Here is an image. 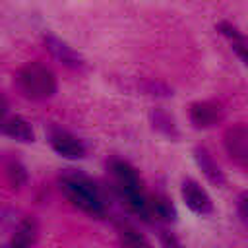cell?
<instances>
[{
  "label": "cell",
  "mask_w": 248,
  "mask_h": 248,
  "mask_svg": "<svg viewBox=\"0 0 248 248\" xmlns=\"http://www.w3.org/2000/svg\"><path fill=\"white\" fill-rule=\"evenodd\" d=\"M219 31L231 41V46H232V50L238 54V58L248 66V43L244 41V37L232 27V25H229V23H219Z\"/></svg>",
  "instance_id": "cell-12"
},
{
  "label": "cell",
  "mask_w": 248,
  "mask_h": 248,
  "mask_svg": "<svg viewBox=\"0 0 248 248\" xmlns=\"http://www.w3.org/2000/svg\"><path fill=\"white\" fill-rule=\"evenodd\" d=\"M43 43H45L46 50H48L58 62H62L64 66H68V68H83L85 60L81 58V54L76 52V50H74L68 43H64L62 39H58V37H54V35H45V37H43Z\"/></svg>",
  "instance_id": "cell-5"
},
{
  "label": "cell",
  "mask_w": 248,
  "mask_h": 248,
  "mask_svg": "<svg viewBox=\"0 0 248 248\" xmlns=\"http://www.w3.org/2000/svg\"><path fill=\"white\" fill-rule=\"evenodd\" d=\"M0 248H10V246H0Z\"/></svg>",
  "instance_id": "cell-18"
},
{
  "label": "cell",
  "mask_w": 248,
  "mask_h": 248,
  "mask_svg": "<svg viewBox=\"0 0 248 248\" xmlns=\"http://www.w3.org/2000/svg\"><path fill=\"white\" fill-rule=\"evenodd\" d=\"M16 81H17L19 91L27 99H33V101H45L56 93L54 74L39 62H31V64L23 66L17 72Z\"/></svg>",
  "instance_id": "cell-2"
},
{
  "label": "cell",
  "mask_w": 248,
  "mask_h": 248,
  "mask_svg": "<svg viewBox=\"0 0 248 248\" xmlns=\"http://www.w3.org/2000/svg\"><path fill=\"white\" fill-rule=\"evenodd\" d=\"M0 132L14 138V140H19V141H33L35 140V132H33L31 124L21 116H12L10 120L2 122Z\"/></svg>",
  "instance_id": "cell-10"
},
{
  "label": "cell",
  "mask_w": 248,
  "mask_h": 248,
  "mask_svg": "<svg viewBox=\"0 0 248 248\" xmlns=\"http://www.w3.org/2000/svg\"><path fill=\"white\" fill-rule=\"evenodd\" d=\"M194 159H196V165L200 167V170L203 172V176L215 184V186H223L225 184V174L223 170L219 169V165L213 161L211 153L205 149V147H196L194 149Z\"/></svg>",
  "instance_id": "cell-8"
},
{
  "label": "cell",
  "mask_w": 248,
  "mask_h": 248,
  "mask_svg": "<svg viewBox=\"0 0 248 248\" xmlns=\"http://www.w3.org/2000/svg\"><path fill=\"white\" fill-rule=\"evenodd\" d=\"M48 143L50 147L66 157V159H81L85 155V145L81 140H78L74 134L60 130V128H50L48 130Z\"/></svg>",
  "instance_id": "cell-3"
},
{
  "label": "cell",
  "mask_w": 248,
  "mask_h": 248,
  "mask_svg": "<svg viewBox=\"0 0 248 248\" xmlns=\"http://www.w3.org/2000/svg\"><path fill=\"white\" fill-rule=\"evenodd\" d=\"M182 198L186 202V205L198 213V215H207L213 211V203L211 198L207 196V192L194 180H184L182 182Z\"/></svg>",
  "instance_id": "cell-6"
},
{
  "label": "cell",
  "mask_w": 248,
  "mask_h": 248,
  "mask_svg": "<svg viewBox=\"0 0 248 248\" xmlns=\"http://www.w3.org/2000/svg\"><path fill=\"white\" fill-rule=\"evenodd\" d=\"M6 176H8V180H10V184H12L14 188H19V186L25 184V180H27V172H25L23 165L17 163V161H14V163H10V165L6 167Z\"/></svg>",
  "instance_id": "cell-14"
},
{
  "label": "cell",
  "mask_w": 248,
  "mask_h": 248,
  "mask_svg": "<svg viewBox=\"0 0 248 248\" xmlns=\"http://www.w3.org/2000/svg\"><path fill=\"white\" fill-rule=\"evenodd\" d=\"M2 112H4V101L0 99V116H2Z\"/></svg>",
  "instance_id": "cell-17"
},
{
  "label": "cell",
  "mask_w": 248,
  "mask_h": 248,
  "mask_svg": "<svg viewBox=\"0 0 248 248\" xmlns=\"http://www.w3.org/2000/svg\"><path fill=\"white\" fill-rule=\"evenodd\" d=\"M159 240H161V246H163V248H186L172 232H169V231H165V229L159 231Z\"/></svg>",
  "instance_id": "cell-15"
},
{
  "label": "cell",
  "mask_w": 248,
  "mask_h": 248,
  "mask_svg": "<svg viewBox=\"0 0 248 248\" xmlns=\"http://www.w3.org/2000/svg\"><path fill=\"white\" fill-rule=\"evenodd\" d=\"M223 108L213 101H198L190 107V122L196 128H211L213 124L221 122Z\"/></svg>",
  "instance_id": "cell-7"
},
{
  "label": "cell",
  "mask_w": 248,
  "mask_h": 248,
  "mask_svg": "<svg viewBox=\"0 0 248 248\" xmlns=\"http://www.w3.org/2000/svg\"><path fill=\"white\" fill-rule=\"evenodd\" d=\"M60 190L66 196V200L76 205L78 209L101 217L105 213V203L95 188V184L85 178L83 174H76V172H66L60 176Z\"/></svg>",
  "instance_id": "cell-1"
},
{
  "label": "cell",
  "mask_w": 248,
  "mask_h": 248,
  "mask_svg": "<svg viewBox=\"0 0 248 248\" xmlns=\"http://www.w3.org/2000/svg\"><path fill=\"white\" fill-rule=\"evenodd\" d=\"M238 213H240L242 219L248 221V194H244V196L238 198Z\"/></svg>",
  "instance_id": "cell-16"
},
{
  "label": "cell",
  "mask_w": 248,
  "mask_h": 248,
  "mask_svg": "<svg viewBox=\"0 0 248 248\" xmlns=\"http://www.w3.org/2000/svg\"><path fill=\"white\" fill-rule=\"evenodd\" d=\"M149 213L151 217H157L161 221H176V209L165 196H153L149 198Z\"/></svg>",
  "instance_id": "cell-11"
},
{
  "label": "cell",
  "mask_w": 248,
  "mask_h": 248,
  "mask_svg": "<svg viewBox=\"0 0 248 248\" xmlns=\"http://www.w3.org/2000/svg\"><path fill=\"white\" fill-rule=\"evenodd\" d=\"M225 149L231 159L248 169V126H232L225 132Z\"/></svg>",
  "instance_id": "cell-4"
},
{
  "label": "cell",
  "mask_w": 248,
  "mask_h": 248,
  "mask_svg": "<svg viewBox=\"0 0 248 248\" xmlns=\"http://www.w3.org/2000/svg\"><path fill=\"white\" fill-rule=\"evenodd\" d=\"M35 240H37V223L31 217H25L16 225L10 248H31Z\"/></svg>",
  "instance_id": "cell-9"
},
{
  "label": "cell",
  "mask_w": 248,
  "mask_h": 248,
  "mask_svg": "<svg viewBox=\"0 0 248 248\" xmlns=\"http://www.w3.org/2000/svg\"><path fill=\"white\" fill-rule=\"evenodd\" d=\"M151 122H153V128L159 130L161 134L170 136V138H176L178 136L176 126H174V120L165 110H153L151 112Z\"/></svg>",
  "instance_id": "cell-13"
}]
</instances>
